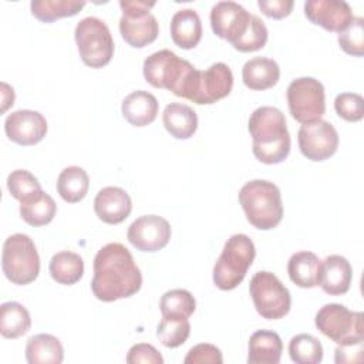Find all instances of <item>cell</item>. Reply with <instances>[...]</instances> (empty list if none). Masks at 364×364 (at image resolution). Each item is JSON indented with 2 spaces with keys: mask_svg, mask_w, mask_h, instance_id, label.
I'll return each instance as SVG.
<instances>
[{
  "mask_svg": "<svg viewBox=\"0 0 364 364\" xmlns=\"http://www.w3.org/2000/svg\"><path fill=\"white\" fill-rule=\"evenodd\" d=\"M84 6L85 1L80 0H33L30 3L31 14L43 23H53L63 17L75 16Z\"/></svg>",
  "mask_w": 364,
  "mask_h": 364,
  "instance_id": "cell-31",
  "label": "cell"
},
{
  "mask_svg": "<svg viewBox=\"0 0 364 364\" xmlns=\"http://www.w3.org/2000/svg\"><path fill=\"white\" fill-rule=\"evenodd\" d=\"M289 111L300 124L321 119L326 112V94L323 84L313 77L293 80L286 91Z\"/></svg>",
  "mask_w": 364,
  "mask_h": 364,
  "instance_id": "cell-12",
  "label": "cell"
},
{
  "mask_svg": "<svg viewBox=\"0 0 364 364\" xmlns=\"http://www.w3.org/2000/svg\"><path fill=\"white\" fill-rule=\"evenodd\" d=\"M4 131L10 141L28 146L38 144L47 134V121L33 109H17L6 117Z\"/></svg>",
  "mask_w": 364,
  "mask_h": 364,
  "instance_id": "cell-16",
  "label": "cell"
},
{
  "mask_svg": "<svg viewBox=\"0 0 364 364\" xmlns=\"http://www.w3.org/2000/svg\"><path fill=\"white\" fill-rule=\"evenodd\" d=\"M158 100L154 94L136 90L128 94L121 105L122 117L134 127H145L158 115Z\"/></svg>",
  "mask_w": 364,
  "mask_h": 364,
  "instance_id": "cell-20",
  "label": "cell"
},
{
  "mask_svg": "<svg viewBox=\"0 0 364 364\" xmlns=\"http://www.w3.org/2000/svg\"><path fill=\"white\" fill-rule=\"evenodd\" d=\"M252 136V152L257 161L266 165L283 162L291 146L284 114L276 108L263 105L256 108L247 122Z\"/></svg>",
  "mask_w": 364,
  "mask_h": 364,
  "instance_id": "cell-2",
  "label": "cell"
},
{
  "mask_svg": "<svg viewBox=\"0 0 364 364\" xmlns=\"http://www.w3.org/2000/svg\"><path fill=\"white\" fill-rule=\"evenodd\" d=\"M91 291L101 301L127 299L139 291L142 274L131 252L121 243L102 246L94 257Z\"/></svg>",
  "mask_w": 364,
  "mask_h": 364,
  "instance_id": "cell-1",
  "label": "cell"
},
{
  "mask_svg": "<svg viewBox=\"0 0 364 364\" xmlns=\"http://www.w3.org/2000/svg\"><path fill=\"white\" fill-rule=\"evenodd\" d=\"M26 360L28 364H60L64 360L63 344L51 334H36L27 340Z\"/></svg>",
  "mask_w": 364,
  "mask_h": 364,
  "instance_id": "cell-26",
  "label": "cell"
},
{
  "mask_svg": "<svg viewBox=\"0 0 364 364\" xmlns=\"http://www.w3.org/2000/svg\"><path fill=\"white\" fill-rule=\"evenodd\" d=\"M165 129L176 139H188L198 129V115L195 109L182 102H171L162 112Z\"/></svg>",
  "mask_w": 364,
  "mask_h": 364,
  "instance_id": "cell-24",
  "label": "cell"
},
{
  "mask_svg": "<svg viewBox=\"0 0 364 364\" xmlns=\"http://www.w3.org/2000/svg\"><path fill=\"white\" fill-rule=\"evenodd\" d=\"M94 210L98 219L104 223L118 225L129 216L132 200L122 188L105 186L95 195Z\"/></svg>",
  "mask_w": 364,
  "mask_h": 364,
  "instance_id": "cell-18",
  "label": "cell"
},
{
  "mask_svg": "<svg viewBox=\"0 0 364 364\" xmlns=\"http://www.w3.org/2000/svg\"><path fill=\"white\" fill-rule=\"evenodd\" d=\"M233 87V74L228 64L215 63L205 71L193 70L189 75L182 98L198 105H209L228 97Z\"/></svg>",
  "mask_w": 364,
  "mask_h": 364,
  "instance_id": "cell-8",
  "label": "cell"
},
{
  "mask_svg": "<svg viewBox=\"0 0 364 364\" xmlns=\"http://www.w3.org/2000/svg\"><path fill=\"white\" fill-rule=\"evenodd\" d=\"M195 67L173 51L164 48L152 53L144 61V78L155 88L172 91L176 97L182 95L185 84Z\"/></svg>",
  "mask_w": 364,
  "mask_h": 364,
  "instance_id": "cell-6",
  "label": "cell"
},
{
  "mask_svg": "<svg viewBox=\"0 0 364 364\" xmlns=\"http://www.w3.org/2000/svg\"><path fill=\"white\" fill-rule=\"evenodd\" d=\"M289 354L296 364H318L323 360V346L311 334H297L289 343Z\"/></svg>",
  "mask_w": 364,
  "mask_h": 364,
  "instance_id": "cell-33",
  "label": "cell"
},
{
  "mask_svg": "<svg viewBox=\"0 0 364 364\" xmlns=\"http://www.w3.org/2000/svg\"><path fill=\"white\" fill-rule=\"evenodd\" d=\"M185 364H222L223 355L220 350L209 343H200L193 346L186 357L183 358Z\"/></svg>",
  "mask_w": 364,
  "mask_h": 364,
  "instance_id": "cell-39",
  "label": "cell"
},
{
  "mask_svg": "<svg viewBox=\"0 0 364 364\" xmlns=\"http://www.w3.org/2000/svg\"><path fill=\"white\" fill-rule=\"evenodd\" d=\"M50 274L53 280L60 284L71 286L80 282L84 274L82 257L74 252L64 250L55 253L48 264Z\"/></svg>",
  "mask_w": 364,
  "mask_h": 364,
  "instance_id": "cell-29",
  "label": "cell"
},
{
  "mask_svg": "<svg viewBox=\"0 0 364 364\" xmlns=\"http://www.w3.org/2000/svg\"><path fill=\"white\" fill-rule=\"evenodd\" d=\"M239 203L247 222L256 229L270 230L282 222V193L273 182L264 179L246 182L239 191Z\"/></svg>",
  "mask_w": 364,
  "mask_h": 364,
  "instance_id": "cell-3",
  "label": "cell"
},
{
  "mask_svg": "<svg viewBox=\"0 0 364 364\" xmlns=\"http://www.w3.org/2000/svg\"><path fill=\"white\" fill-rule=\"evenodd\" d=\"M250 14L236 1H218L210 10L213 33L230 44H235L246 31Z\"/></svg>",
  "mask_w": 364,
  "mask_h": 364,
  "instance_id": "cell-15",
  "label": "cell"
},
{
  "mask_svg": "<svg viewBox=\"0 0 364 364\" xmlns=\"http://www.w3.org/2000/svg\"><path fill=\"white\" fill-rule=\"evenodd\" d=\"M256 256L253 240L243 233L232 235L213 266V283L220 290H233L245 279Z\"/></svg>",
  "mask_w": 364,
  "mask_h": 364,
  "instance_id": "cell-4",
  "label": "cell"
},
{
  "mask_svg": "<svg viewBox=\"0 0 364 364\" xmlns=\"http://www.w3.org/2000/svg\"><path fill=\"white\" fill-rule=\"evenodd\" d=\"M334 109L344 121L357 122L364 117V100L355 92H341L334 100Z\"/></svg>",
  "mask_w": 364,
  "mask_h": 364,
  "instance_id": "cell-38",
  "label": "cell"
},
{
  "mask_svg": "<svg viewBox=\"0 0 364 364\" xmlns=\"http://www.w3.org/2000/svg\"><path fill=\"white\" fill-rule=\"evenodd\" d=\"M14 104V90L6 84L1 82V112H6L10 105Z\"/></svg>",
  "mask_w": 364,
  "mask_h": 364,
  "instance_id": "cell-43",
  "label": "cell"
},
{
  "mask_svg": "<svg viewBox=\"0 0 364 364\" xmlns=\"http://www.w3.org/2000/svg\"><path fill=\"white\" fill-rule=\"evenodd\" d=\"M191 334V323L185 317H162L156 327V337L162 346L176 348L182 346Z\"/></svg>",
  "mask_w": 364,
  "mask_h": 364,
  "instance_id": "cell-34",
  "label": "cell"
},
{
  "mask_svg": "<svg viewBox=\"0 0 364 364\" xmlns=\"http://www.w3.org/2000/svg\"><path fill=\"white\" fill-rule=\"evenodd\" d=\"M127 363L128 364H138V363L162 364L164 358L154 346L146 343H138L129 348L127 354Z\"/></svg>",
  "mask_w": 364,
  "mask_h": 364,
  "instance_id": "cell-40",
  "label": "cell"
},
{
  "mask_svg": "<svg viewBox=\"0 0 364 364\" xmlns=\"http://www.w3.org/2000/svg\"><path fill=\"white\" fill-rule=\"evenodd\" d=\"M249 293L256 311L267 320H279L290 311L289 289L270 272H257L249 283Z\"/></svg>",
  "mask_w": 364,
  "mask_h": 364,
  "instance_id": "cell-11",
  "label": "cell"
},
{
  "mask_svg": "<svg viewBox=\"0 0 364 364\" xmlns=\"http://www.w3.org/2000/svg\"><path fill=\"white\" fill-rule=\"evenodd\" d=\"M257 6L264 16L280 20L291 13L294 3L293 0H259Z\"/></svg>",
  "mask_w": 364,
  "mask_h": 364,
  "instance_id": "cell-41",
  "label": "cell"
},
{
  "mask_svg": "<svg viewBox=\"0 0 364 364\" xmlns=\"http://www.w3.org/2000/svg\"><path fill=\"white\" fill-rule=\"evenodd\" d=\"M267 28L264 23L255 14H250L249 26L245 31V34L235 43L232 44L235 50L240 53H252L263 48L267 41Z\"/></svg>",
  "mask_w": 364,
  "mask_h": 364,
  "instance_id": "cell-37",
  "label": "cell"
},
{
  "mask_svg": "<svg viewBox=\"0 0 364 364\" xmlns=\"http://www.w3.org/2000/svg\"><path fill=\"white\" fill-rule=\"evenodd\" d=\"M155 1L121 0L122 16L119 18V33L125 43L134 48H142L154 43L159 33V26L149 10Z\"/></svg>",
  "mask_w": 364,
  "mask_h": 364,
  "instance_id": "cell-10",
  "label": "cell"
},
{
  "mask_svg": "<svg viewBox=\"0 0 364 364\" xmlns=\"http://www.w3.org/2000/svg\"><path fill=\"white\" fill-rule=\"evenodd\" d=\"M172 230L166 219L158 215H144L135 219L127 232L129 243L141 252H158L171 239Z\"/></svg>",
  "mask_w": 364,
  "mask_h": 364,
  "instance_id": "cell-14",
  "label": "cell"
},
{
  "mask_svg": "<svg viewBox=\"0 0 364 364\" xmlns=\"http://www.w3.org/2000/svg\"><path fill=\"white\" fill-rule=\"evenodd\" d=\"M321 260L309 250L293 253L287 262V273L290 280L303 289L318 286Z\"/></svg>",
  "mask_w": 364,
  "mask_h": 364,
  "instance_id": "cell-25",
  "label": "cell"
},
{
  "mask_svg": "<svg viewBox=\"0 0 364 364\" xmlns=\"http://www.w3.org/2000/svg\"><path fill=\"white\" fill-rule=\"evenodd\" d=\"M297 142L301 154L313 161H326L338 148V134L336 128L324 119L303 124L297 132Z\"/></svg>",
  "mask_w": 364,
  "mask_h": 364,
  "instance_id": "cell-13",
  "label": "cell"
},
{
  "mask_svg": "<svg viewBox=\"0 0 364 364\" xmlns=\"http://www.w3.org/2000/svg\"><path fill=\"white\" fill-rule=\"evenodd\" d=\"M172 41L183 48H195L202 38V21L193 9L178 10L171 20Z\"/></svg>",
  "mask_w": 364,
  "mask_h": 364,
  "instance_id": "cell-22",
  "label": "cell"
},
{
  "mask_svg": "<svg viewBox=\"0 0 364 364\" xmlns=\"http://www.w3.org/2000/svg\"><path fill=\"white\" fill-rule=\"evenodd\" d=\"M159 309L162 317L189 318L196 309V300L191 291L185 289H173L162 294L159 300Z\"/></svg>",
  "mask_w": 364,
  "mask_h": 364,
  "instance_id": "cell-32",
  "label": "cell"
},
{
  "mask_svg": "<svg viewBox=\"0 0 364 364\" xmlns=\"http://www.w3.org/2000/svg\"><path fill=\"white\" fill-rule=\"evenodd\" d=\"M363 341L354 344H338L334 354V361L337 364L341 363H357L363 360Z\"/></svg>",
  "mask_w": 364,
  "mask_h": 364,
  "instance_id": "cell-42",
  "label": "cell"
},
{
  "mask_svg": "<svg viewBox=\"0 0 364 364\" xmlns=\"http://www.w3.org/2000/svg\"><path fill=\"white\" fill-rule=\"evenodd\" d=\"M1 269L13 284L24 286L37 279L40 273V256L28 235L14 233L4 240Z\"/></svg>",
  "mask_w": 364,
  "mask_h": 364,
  "instance_id": "cell-5",
  "label": "cell"
},
{
  "mask_svg": "<svg viewBox=\"0 0 364 364\" xmlns=\"http://www.w3.org/2000/svg\"><path fill=\"white\" fill-rule=\"evenodd\" d=\"M55 212H57V205L54 199L44 191L20 202L21 219L27 225L34 228L48 225L54 219Z\"/></svg>",
  "mask_w": 364,
  "mask_h": 364,
  "instance_id": "cell-27",
  "label": "cell"
},
{
  "mask_svg": "<svg viewBox=\"0 0 364 364\" xmlns=\"http://www.w3.org/2000/svg\"><path fill=\"white\" fill-rule=\"evenodd\" d=\"M304 14L313 24L336 33H340L354 17L350 4L343 0H307Z\"/></svg>",
  "mask_w": 364,
  "mask_h": 364,
  "instance_id": "cell-17",
  "label": "cell"
},
{
  "mask_svg": "<svg viewBox=\"0 0 364 364\" xmlns=\"http://www.w3.org/2000/svg\"><path fill=\"white\" fill-rule=\"evenodd\" d=\"M340 48L354 57L364 54V18L353 17V20L338 33Z\"/></svg>",
  "mask_w": 364,
  "mask_h": 364,
  "instance_id": "cell-36",
  "label": "cell"
},
{
  "mask_svg": "<svg viewBox=\"0 0 364 364\" xmlns=\"http://www.w3.org/2000/svg\"><path fill=\"white\" fill-rule=\"evenodd\" d=\"M7 188L11 196L18 202H23L43 191L38 179L26 169L11 171L7 176Z\"/></svg>",
  "mask_w": 364,
  "mask_h": 364,
  "instance_id": "cell-35",
  "label": "cell"
},
{
  "mask_svg": "<svg viewBox=\"0 0 364 364\" xmlns=\"http://www.w3.org/2000/svg\"><path fill=\"white\" fill-rule=\"evenodd\" d=\"M90 188L88 173L80 166L64 168L57 178V192L68 203L82 200Z\"/></svg>",
  "mask_w": 364,
  "mask_h": 364,
  "instance_id": "cell-30",
  "label": "cell"
},
{
  "mask_svg": "<svg viewBox=\"0 0 364 364\" xmlns=\"http://www.w3.org/2000/svg\"><path fill=\"white\" fill-rule=\"evenodd\" d=\"M283 343L280 336L272 330H257L249 338L247 363L249 364H279L282 358Z\"/></svg>",
  "mask_w": 364,
  "mask_h": 364,
  "instance_id": "cell-21",
  "label": "cell"
},
{
  "mask_svg": "<svg viewBox=\"0 0 364 364\" xmlns=\"http://www.w3.org/2000/svg\"><path fill=\"white\" fill-rule=\"evenodd\" d=\"M316 327L337 344H354L364 340L363 313L350 311L338 303L324 304L314 318Z\"/></svg>",
  "mask_w": 364,
  "mask_h": 364,
  "instance_id": "cell-9",
  "label": "cell"
},
{
  "mask_svg": "<svg viewBox=\"0 0 364 364\" xmlns=\"http://www.w3.org/2000/svg\"><path fill=\"white\" fill-rule=\"evenodd\" d=\"M353 279L350 262L340 255H330L320 264L318 286L330 296H340L348 291Z\"/></svg>",
  "mask_w": 364,
  "mask_h": 364,
  "instance_id": "cell-19",
  "label": "cell"
},
{
  "mask_svg": "<svg viewBox=\"0 0 364 364\" xmlns=\"http://www.w3.org/2000/svg\"><path fill=\"white\" fill-rule=\"evenodd\" d=\"M31 327L28 310L18 301H6L0 306V333L4 338H18Z\"/></svg>",
  "mask_w": 364,
  "mask_h": 364,
  "instance_id": "cell-28",
  "label": "cell"
},
{
  "mask_svg": "<svg viewBox=\"0 0 364 364\" xmlns=\"http://www.w3.org/2000/svg\"><path fill=\"white\" fill-rule=\"evenodd\" d=\"M81 61L91 68L105 67L114 55V40L108 26L98 17L80 20L74 31Z\"/></svg>",
  "mask_w": 364,
  "mask_h": 364,
  "instance_id": "cell-7",
  "label": "cell"
},
{
  "mask_svg": "<svg viewBox=\"0 0 364 364\" xmlns=\"http://www.w3.org/2000/svg\"><path fill=\"white\" fill-rule=\"evenodd\" d=\"M279 78V64L267 57H253L247 60L242 68L243 84L255 91L272 88L277 84Z\"/></svg>",
  "mask_w": 364,
  "mask_h": 364,
  "instance_id": "cell-23",
  "label": "cell"
}]
</instances>
